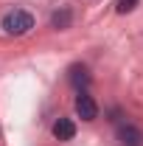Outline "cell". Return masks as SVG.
<instances>
[{"instance_id":"6","label":"cell","mask_w":143,"mask_h":146,"mask_svg":"<svg viewBox=\"0 0 143 146\" xmlns=\"http://www.w3.org/2000/svg\"><path fill=\"white\" fill-rule=\"evenodd\" d=\"M70 82L76 84V87H84V84L90 82V76H87V70H84L81 65H73L70 68Z\"/></svg>"},{"instance_id":"2","label":"cell","mask_w":143,"mask_h":146,"mask_svg":"<svg viewBox=\"0 0 143 146\" xmlns=\"http://www.w3.org/2000/svg\"><path fill=\"white\" fill-rule=\"evenodd\" d=\"M76 115H79L81 121H95V115H98L95 98H93L90 93H84V90H79V96H76Z\"/></svg>"},{"instance_id":"3","label":"cell","mask_w":143,"mask_h":146,"mask_svg":"<svg viewBox=\"0 0 143 146\" xmlns=\"http://www.w3.org/2000/svg\"><path fill=\"white\" fill-rule=\"evenodd\" d=\"M118 141H121V146H143V132L135 124H121L118 127Z\"/></svg>"},{"instance_id":"1","label":"cell","mask_w":143,"mask_h":146,"mask_svg":"<svg viewBox=\"0 0 143 146\" xmlns=\"http://www.w3.org/2000/svg\"><path fill=\"white\" fill-rule=\"evenodd\" d=\"M31 28H34V17L28 11H23V9H14V11H9L3 17V31L11 34V36H23V34H28Z\"/></svg>"},{"instance_id":"5","label":"cell","mask_w":143,"mask_h":146,"mask_svg":"<svg viewBox=\"0 0 143 146\" xmlns=\"http://www.w3.org/2000/svg\"><path fill=\"white\" fill-rule=\"evenodd\" d=\"M70 17H73V11L65 6L62 11H56L54 17H51V25H54V28H68V25H70Z\"/></svg>"},{"instance_id":"4","label":"cell","mask_w":143,"mask_h":146,"mask_svg":"<svg viewBox=\"0 0 143 146\" xmlns=\"http://www.w3.org/2000/svg\"><path fill=\"white\" fill-rule=\"evenodd\" d=\"M73 135H76V124L70 118H59L54 124V138L56 141H73Z\"/></svg>"},{"instance_id":"7","label":"cell","mask_w":143,"mask_h":146,"mask_svg":"<svg viewBox=\"0 0 143 146\" xmlns=\"http://www.w3.org/2000/svg\"><path fill=\"white\" fill-rule=\"evenodd\" d=\"M138 6V0H118V14H126Z\"/></svg>"}]
</instances>
